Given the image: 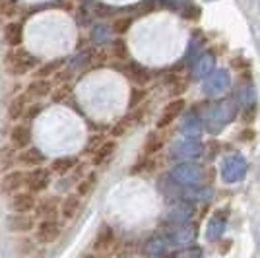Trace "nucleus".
Listing matches in <instances>:
<instances>
[{
	"label": "nucleus",
	"instance_id": "obj_1",
	"mask_svg": "<svg viewBox=\"0 0 260 258\" xmlns=\"http://www.w3.org/2000/svg\"><path fill=\"white\" fill-rule=\"evenodd\" d=\"M235 115H237V105H235V101L228 99V101H217V103L208 105L200 118L210 134H217L235 118Z\"/></svg>",
	"mask_w": 260,
	"mask_h": 258
},
{
	"label": "nucleus",
	"instance_id": "obj_2",
	"mask_svg": "<svg viewBox=\"0 0 260 258\" xmlns=\"http://www.w3.org/2000/svg\"><path fill=\"white\" fill-rule=\"evenodd\" d=\"M2 66L10 76L20 78V76L35 72V68L39 66V58L33 53H29L27 49H23V47H14V49H8L4 53Z\"/></svg>",
	"mask_w": 260,
	"mask_h": 258
},
{
	"label": "nucleus",
	"instance_id": "obj_3",
	"mask_svg": "<svg viewBox=\"0 0 260 258\" xmlns=\"http://www.w3.org/2000/svg\"><path fill=\"white\" fill-rule=\"evenodd\" d=\"M169 177L173 179V183L181 184V186H198L204 181V169L198 163L184 162L175 165Z\"/></svg>",
	"mask_w": 260,
	"mask_h": 258
},
{
	"label": "nucleus",
	"instance_id": "obj_4",
	"mask_svg": "<svg viewBox=\"0 0 260 258\" xmlns=\"http://www.w3.org/2000/svg\"><path fill=\"white\" fill-rule=\"evenodd\" d=\"M247 171H249V163H247V159H245L243 155L237 153V155H231V157H228V159L223 162L221 179H223V183H228V184L239 183V181L245 179Z\"/></svg>",
	"mask_w": 260,
	"mask_h": 258
},
{
	"label": "nucleus",
	"instance_id": "obj_5",
	"mask_svg": "<svg viewBox=\"0 0 260 258\" xmlns=\"http://www.w3.org/2000/svg\"><path fill=\"white\" fill-rule=\"evenodd\" d=\"M53 183V173L47 167H35L25 171V190H29L33 194L45 192Z\"/></svg>",
	"mask_w": 260,
	"mask_h": 258
},
{
	"label": "nucleus",
	"instance_id": "obj_6",
	"mask_svg": "<svg viewBox=\"0 0 260 258\" xmlns=\"http://www.w3.org/2000/svg\"><path fill=\"white\" fill-rule=\"evenodd\" d=\"M35 241L41 243V245H53L58 241V237L62 233V225L60 221L54 217V219H41L37 225H35Z\"/></svg>",
	"mask_w": 260,
	"mask_h": 258
},
{
	"label": "nucleus",
	"instance_id": "obj_7",
	"mask_svg": "<svg viewBox=\"0 0 260 258\" xmlns=\"http://www.w3.org/2000/svg\"><path fill=\"white\" fill-rule=\"evenodd\" d=\"M229 87H231V76L228 70H214L212 74L204 80V93L206 95H219V93H225Z\"/></svg>",
	"mask_w": 260,
	"mask_h": 258
},
{
	"label": "nucleus",
	"instance_id": "obj_8",
	"mask_svg": "<svg viewBox=\"0 0 260 258\" xmlns=\"http://www.w3.org/2000/svg\"><path fill=\"white\" fill-rule=\"evenodd\" d=\"M22 188H25V171L22 169H10L2 175L0 179V194L2 196H8L20 192Z\"/></svg>",
	"mask_w": 260,
	"mask_h": 258
},
{
	"label": "nucleus",
	"instance_id": "obj_9",
	"mask_svg": "<svg viewBox=\"0 0 260 258\" xmlns=\"http://www.w3.org/2000/svg\"><path fill=\"white\" fill-rule=\"evenodd\" d=\"M37 206V194L29 190H20V192L12 194L8 200V208L12 214H33Z\"/></svg>",
	"mask_w": 260,
	"mask_h": 258
},
{
	"label": "nucleus",
	"instance_id": "obj_10",
	"mask_svg": "<svg viewBox=\"0 0 260 258\" xmlns=\"http://www.w3.org/2000/svg\"><path fill=\"white\" fill-rule=\"evenodd\" d=\"M194 217V206L186 200H177L167 210V221L175 225H186Z\"/></svg>",
	"mask_w": 260,
	"mask_h": 258
},
{
	"label": "nucleus",
	"instance_id": "obj_11",
	"mask_svg": "<svg viewBox=\"0 0 260 258\" xmlns=\"http://www.w3.org/2000/svg\"><path fill=\"white\" fill-rule=\"evenodd\" d=\"M115 229L107 223H103V225L98 229V233H95V239H93V243H91V248H93V254H107L111 248L115 247Z\"/></svg>",
	"mask_w": 260,
	"mask_h": 258
},
{
	"label": "nucleus",
	"instance_id": "obj_12",
	"mask_svg": "<svg viewBox=\"0 0 260 258\" xmlns=\"http://www.w3.org/2000/svg\"><path fill=\"white\" fill-rule=\"evenodd\" d=\"M47 163V153H43V150L29 146L25 150H20L16 153V165H22L27 169H35V167H43Z\"/></svg>",
	"mask_w": 260,
	"mask_h": 258
},
{
	"label": "nucleus",
	"instance_id": "obj_13",
	"mask_svg": "<svg viewBox=\"0 0 260 258\" xmlns=\"http://www.w3.org/2000/svg\"><path fill=\"white\" fill-rule=\"evenodd\" d=\"M119 70L122 74L128 78L130 82H134V84H138V86H144V84H148L150 82V70L146 68V66H142L140 62H136V60H124L122 64L119 66Z\"/></svg>",
	"mask_w": 260,
	"mask_h": 258
},
{
	"label": "nucleus",
	"instance_id": "obj_14",
	"mask_svg": "<svg viewBox=\"0 0 260 258\" xmlns=\"http://www.w3.org/2000/svg\"><path fill=\"white\" fill-rule=\"evenodd\" d=\"M35 225H37V219L31 214H12L10 212L6 217V227L10 233H20V235L31 233Z\"/></svg>",
	"mask_w": 260,
	"mask_h": 258
},
{
	"label": "nucleus",
	"instance_id": "obj_15",
	"mask_svg": "<svg viewBox=\"0 0 260 258\" xmlns=\"http://www.w3.org/2000/svg\"><path fill=\"white\" fill-rule=\"evenodd\" d=\"M8 140H10V146L16 151L29 148L31 146V126L29 124H23V122H16L10 128Z\"/></svg>",
	"mask_w": 260,
	"mask_h": 258
},
{
	"label": "nucleus",
	"instance_id": "obj_16",
	"mask_svg": "<svg viewBox=\"0 0 260 258\" xmlns=\"http://www.w3.org/2000/svg\"><path fill=\"white\" fill-rule=\"evenodd\" d=\"M204 151V146L198 140H181L171 146V155L181 159H196Z\"/></svg>",
	"mask_w": 260,
	"mask_h": 258
},
{
	"label": "nucleus",
	"instance_id": "obj_17",
	"mask_svg": "<svg viewBox=\"0 0 260 258\" xmlns=\"http://www.w3.org/2000/svg\"><path fill=\"white\" fill-rule=\"evenodd\" d=\"M202 130H204V124L200 118V111H188L181 122V134L188 140H198Z\"/></svg>",
	"mask_w": 260,
	"mask_h": 258
},
{
	"label": "nucleus",
	"instance_id": "obj_18",
	"mask_svg": "<svg viewBox=\"0 0 260 258\" xmlns=\"http://www.w3.org/2000/svg\"><path fill=\"white\" fill-rule=\"evenodd\" d=\"M196 239V229L192 225H177L167 235V241H169V245H173V247H190L192 245V241Z\"/></svg>",
	"mask_w": 260,
	"mask_h": 258
},
{
	"label": "nucleus",
	"instance_id": "obj_19",
	"mask_svg": "<svg viewBox=\"0 0 260 258\" xmlns=\"http://www.w3.org/2000/svg\"><path fill=\"white\" fill-rule=\"evenodd\" d=\"M80 210H82V198H80L76 192L66 194L64 198L60 200V206H58V215H60L64 221H72V219L78 217Z\"/></svg>",
	"mask_w": 260,
	"mask_h": 258
},
{
	"label": "nucleus",
	"instance_id": "obj_20",
	"mask_svg": "<svg viewBox=\"0 0 260 258\" xmlns=\"http://www.w3.org/2000/svg\"><path fill=\"white\" fill-rule=\"evenodd\" d=\"M214 70H216V56H214V53H202L194 58L192 74H194L196 80H206Z\"/></svg>",
	"mask_w": 260,
	"mask_h": 258
},
{
	"label": "nucleus",
	"instance_id": "obj_21",
	"mask_svg": "<svg viewBox=\"0 0 260 258\" xmlns=\"http://www.w3.org/2000/svg\"><path fill=\"white\" fill-rule=\"evenodd\" d=\"M23 93L27 95L29 101H33V99L37 101V99L53 95V84H51V80H45V78H33Z\"/></svg>",
	"mask_w": 260,
	"mask_h": 258
},
{
	"label": "nucleus",
	"instance_id": "obj_22",
	"mask_svg": "<svg viewBox=\"0 0 260 258\" xmlns=\"http://www.w3.org/2000/svg\"><path fill=\"white\" fill-rule=\"evenodd\" d=\"M184 99H173V101H169L165 107H163L161 115H159V120H157V128H165V126H169L171 122H175L177 120V117L183 113L184 109Z\"/></svg>",
	"mask_w": 260,
	"mask_h": 258
},
{
	"label": "nucleus",
	"instance_id": "obj_23",
	"mask_svg": "<svg viewBox=\"0 0 260 258\" xmlns=\"http://www.w3.org/2000/svg\"><path fill=\"white\" fill-rule=\"evenodd\" d=\"M2 39L8 45V49L22 47L23 45V23L22 22H8L2 29Z\"/></svg>",
	"mask_w": 260,
	"mask_h": 258
},
{
	"label": "nucleus",
	"instance_id": "obj_24",
	"mask_svg": "<svg viewBox=\"0 0 260 258\" xmlns=\"http://www.w3.org/2000/svg\"><path fill=\"white\" fill-rule=\"evenodd\" d=\"M58 206H60V198L56 196H47L37 200L35 206V215H39L41 219H54L58 215Z\"/></svg>",
	"mask_w": 260,
	"mask_h": 258
},
{
	"label": "nucleus",
	"instance_id": "obj_25",
	"mask_svg": "<svg viewBox=\"0 0 260 258\" xmlns=\"http://www.w3.org/2000/svg\"><path fill=\"white\" fill-rule=\"evenodd\" d=\"M225 225H228L225 215L221 214V212H216V214L208 219V225H206L208 241L214 243V241H217V239H221V237H223V231H225Z\"/></svg>",
	"mask_w": 260,
	"mask_h": 258
},
{
	"label": "nucleus",
	"instance_id": "obj_26",
	"mask_svg": "<svg viewBox=\"0 0 260 258\" xmlns=\"http://www.w3.org/2000/svg\"><path fill=\"white\" fill-rule=\"evenodd\" d=\"M115 151H117V142L105 140L99 148L93 150V155H91V163H93V167H103L105 163H109V159L115 155Z\"/></svg>",
	"mask_w": 260,
	"mask_h": 258
},
{
	"label": "nucleus",
	"instance_id": "obj_27",
	"mask_svg": "<svg viewBox=\"0 0 260 258\" xmlns=\"http://www.w3.org/2000/svg\"><path fill=\"white\" fill-rule=\"evenodd\" d=\"M78 163H80V159H78L76 155H60V157L53 159L49 169H51V173H56V175L64 177V175H68V173H72L76 169Z\"/></svg>",
	"mask_w": 260,
	"mask_h": 258
},
{
	"label": "nucleus",
	"instance_id": "obj_28",
	"mask_svg": "<svg viewBox=\"0 0 260 258\" xmlns=\"http://www.w3.org/2000/svg\"><path fill=\"white\" fill-rule=\"evenodd\" d=\"M27 103H29V99L25 93H18V95H14L8 101V107H6V115L10 120H20L23 117V113H25V107H27Z\"/></svg>",
	"mask_w": 260,
	"mask_h": 258
},
{
	"label": "nucleus",
	"instance_id": "obj_29",
	"mask_svg": "<svg viewBox=\"0 0 260 258\" xmlns=\"http://www.w3.org/2000/svg\"><path fill=\"white\" fill-rule=\"evenodd\" d=\"M66 60H68V58H53V60H47L43 64L39 62V66L35 68L33 76H35V78H45V80H49L51 76L58 74V70L66 64Z\"/></svg>",
	"mask_w": 260,
	"mask_h": 258
},
{
	"label": "nucleus",
	"instance_id": "obj_30",
	"mask_svg": "<svg viewBox=\"0 0 260 258\" xmlns=\"http://www.w3.org/2000/svg\"><path fill=\"white\" fill-rule=\"evenodd\" d=\"M161 148H163V136L157 130H153V132L148 134V138H146L144 146H142V155L144 157H152L153 153H157Z\"/></svg>",
	"mask_w": 260,
	"mask_h": 258
},
{
	"label": "nucleus",
	"instance_id": "obj_31",
	"mask_svg": "<svg viewBox=\"0 0 260 258\" xmlns=\"http://www.w3.org/2000/svg\"><path fill=\"white\" fill-rule=\"evenodd\" d=\"M95 186H98V173L91 171L84 179H80V183L76 184V194L80 198H86L95 190Z\"/></svg>",
	"mask_w": 260,
	"mask_h": 258
},
{
	"label": "nucleus",
	"instance_id": "obj_32",
	"mask_svg": "<svg viewBox=\"0 0 260 258\" xmlns=\"http://www.w3.org/2000/svg\"><path fill=\"white\" fill-rule=\"evenodd\" d=\"M214 196V190L212 188H208V186H188V190L184 192V198H186V202H204V200H210Z\"/></svg>",
	"mask_w": 260,
	"mask_h": 258
},
{
	"label": "nucleus",
	"instance_id": "obj_33",
	"mask_svg": "<svg viewBox=\"0 0 260 258\" xmlns=\"http://www.w3.org/2000/svg\"><path fill=\"white\" fill-rule=\"evenodd\" d=\"M167 248H169V241H167V237H152L148 243H146V252L150 254V256H163L165 252H167Z\"/></svg>",
	"mask_w": 260,
	"mask_h": 258
},
{
	"label": "nucleus",
	"instance_id": "obj_34",
	"mask_svg": "<svg viewBox=\"0 0 260 258\" xmlns=\"http://www.w3.org/2000/svg\"><path fill=\"white\" fill-rule=\"evenodd\" d=\"M16 153L18 151L14 150L10 144L0 148V171L6 173L10 169H16Z\"/></svg>",
	"mask_w": 260,
	"mask_h": 258
},
{
	"label": "nucleus",
	"instance_id": "obj_35",
	"mask_svg": "<svg viewBox=\"0 0 260 258\" xmlns=\"http://www.w3.org/2000/svg\"><path fill=\"white\" fill-rule=\"evenodd\" d=\"M111 53L117 60H122V62L128 60V47L124 43V39H115L111 43Z\"/></svg>",
	"mask_w": 260,
	"mask_h": 258
},
{
	"label": "nucleus",
	"instance_id": "obj_36",
	"mask_svg": "<svg viewBox=\"0 0 260 258\" xmlns=\"http://www.w3.org/2000/svg\"><path fill=\"white\" fill-rule=\"evenodd\" d=\"M153 167H155V163L152 162V159H150V157H144V155H142L140 159H138V162L134 163V165H132V167H130V175H140V173H150L153 169Z\"/></svg>",
	"mask_w": 260,
	"mask_h": 258
},
{
	"label": "nucleus",
	"instance_id": "obj_37",
	"mask_svg": "<svg viewBox=\"0 0 260 258\" xmlns=\"http://www.w3.org/2000/svg\"><path fill=\"white\" fill-rule=\"evenodd\" d=\"M109 33H111V29H109L107 25H95V27L91 29V41H93L95 45L107 43Z\"/></svg>",
	"mask_w": 260,
	"mask_h": 258
},
{
	"label": "nucleus",
	"instance_id": "obj_38",
	"mask_svg": "<svg viewBox=\"0 0 260 258\" xmlns=\"http://www.w3.org/2000/svg\"><path fill=\"white\" fill-rule=\"evenodd\" d=\"M132 23H134V18H130V16H120V18H115L113 29L117 33H126L130 27H132Z\"/></svg>",
	"mask_w": 260,
	"mask_h": 258
},
{
	"label": "nucleus",
	"instance_id": "obj_39",
	"mask_svg": "<svg viewBox=\"0 0 260 258\" xmlns=\"http://www.w3.org/2000/svg\"><path fill=\"white\" fill-rule=\"evenodd\" d=\"M39 113H43V103H39V101H31V103H27L25 113H23L22 118H25V120H35V118L39 117Z\"/></svg>",
	"mask_w": 260,
	"mask_h": 258
},
{
	"label": "nucleus",
	"instance_id": "obj_40",
	"mask_svg": "<svg viewBox=\"0 0 260 258\" xmlns=\"http://www.w3.org/2000/svg\"><path fill=\"white\" fill-rule=\"evenodd\" d=\"M18 10V0H0V16L10 18Z\"/></svg>",
	"mask_w": 260,
	"mask_h": 258
},
{
	"label": "nucleus",
	"instance_id": "obj_41",
	"mask_svg": "<svg viewBox=\"0 0 260 258\" xmlns=\"http://www.w3.org/2000/svg\"><path fill=\"white\" fill-rule=\"evenodd\" d=\"M146 95H148V91H146V89H132V91H130L128 107L136 109L138 107V103H142V101L146 99Z\"/></svg>",
	"mask_w": 260,
	"mask_h": 258
},
{
	"label": "nucleus",
	"instance_id": "obj_42",
	"mask_svg": "<svg viewBox=\"0 0 260 258\" xmlns=\"http://www.w3.org/2000/svg\"><path fill=\"white\" fill-rule=\"evenodd\" d=\"M175 258H202V248L200 247H186L181 250Z\"/></svg>",
	"mask_w": 260,
	"mask_h": 258
},
{
	"label": "nucleus",
	"instance_id": "obj_43",
	"mask_svg": "<svg viewBox=\"0 0 260 258\" xmlns=\"http://www.w3.org/2000/svg\"><path fill=\"white\" fill-rule=\"evenodd\" d=\"M181 12H183V16L186 20H198V16H200V10L196 6H190V4H186Z\"/></svg>",
	"mask_w": 260,
	"mask_h": 258
},
{
	"label": "nucleus",
	"instance_id": "obj_44",
	"mask_svg": "<svg viewBox=\"0 0 260 258\" xmlns=\"http://www.w3.org/2000/svg\"><path fill=\"white\" fill-rule=\"evenodd\" d=\"M254 117H256V107H254V103L245 105V111H243V120H245V122H252V118Z\"/></svg>",
	"mask_w": 260,
	"mask_h": 258
},
{
	"label": "nucleus",
	"instance_id": "obj_45",
	"mask_svg": "<svg viewBox=\"0 0 260 258\" xmlns=\"http://www.w3.org/2000/svg\"><path fill=\"white\" fill-rule=\"evenodd\" d=\"M241 138H243V140H252V138H254V130H243V132H241Z\"/></svg>",
	"mask_w": 260,
	"mask_h": 258
},
{
	"label": "nucleus",
	"instance_id": "obj_46",
	"mask_svg": "<svg viewBox=\"0 0 260 258\" xmlns=\"http://www.w3.org/2000/svg\"><path fill=\"white\" fill-rule=\"evenodd\" d=\"M82 258H99L98 254H93V252H89V254H84Z\"/></svg>",
	"mask_w": 260,
	"mask_h": 258
}]
</instances>
